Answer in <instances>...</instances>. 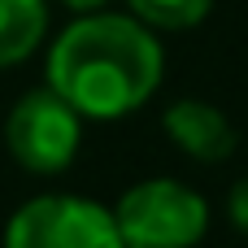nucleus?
<instances>
[{"label":"nucleus","instance_id":"obj_1","mask_svg":"<svg viewBox=\"0 0 248 248\" xmlns=\"http://www.w3.org/2000/svg\"><path fill=\"white\" fill-rule=\"evenodd\" d=\"M52 92L83 118H126L161 83V48L135 17H78L48 52Z\"/></svg>","mask_w":248,"mask_h":248},{"label":"nucleus","instance_id":"obj_2","mask_svg":"<svg viewBox=\"0 0 248 248\" xmlns=\"http://www.w3.org/2000/svg\"><path fill=\"white\" fill-rule=\"evenodd\" d=\"M113 222L122 248H192L205 235L209 205L174 179H148L118 201Z\"/></svg>","mask_w":248,"mask_h":248},{"label":"nucleus","instance_id":"obj_3","mask_svg":"<svg viewBox=\"0 0 248 248\" xmlns=\"http://www.w3.org/2000/svg\"><path fill=\"white\" fill-rule=\"evenodd\" d=\"M4 248H122L109 209L83 196H39L9 218Z\"/></svg>","mask_w":248,"mask_h":248},{"label":"nucleus","instance_id":"obj_4","mask_svg":"<svg viewBox=\"0 0 248 248\" xmlns=\"http://www.w3.org/2000/svg\"><path fill=\"white\" fill-rule=\"evenodd\" d=\"M4 140H9V153L17 166H26L35 174H57L78 153V109L52 87L26 92L9 113Z\"/></svg>","mask_w":248,"mask_h":248},{"label":"nucleus","instance_id":"obj_5","mask_svg":"<svg viewBox=\"0 0 248 248\" xmlns=\"http://www.w3.org/2000/svg\"><path fill=\"white\" fill-rule=\"evenodd\" d=\"M166 131L196 161H227L231 148H235V131H231L227 113L214 109V105H205V100H179V105H170Z\"/></svg>","mask_w":248,"mask_h":248},{"label":"nucleus","instance_id":"obj_6","mask_svg":"<svg viewBox=\"0 0 248 248\" xmlns=\"http://www.w3.org/2000/svg\"><path fill=\"white\" fill-rule=\"evenodd\" d=\"M48 31L44 0H0V70L26 61Z\"/></svg>","mask_w":248,"mask_h":248},{"label":"nucleus","instance_id":"obj_7","mask_svg":"<svg viewBox=\"0 0 248 248\" xmlns=\"http://www.w3.org/2000/svg\"><path fill=\"white\" fill-rule=\"evenodd\" d=\"M214 0H131L135 17L148 22V26H161V31H183V26H196L205 13H209Z\"/></svg>","mask_w":248,"mask_h":248},{"label":"nucleus","instance_id":"obj_8","mask_svg":"<svg viewBox=\"0 0 248 248\" xmlns=\"http://www.w3.org/2000/svg\"><path fill=\"white\" fill-rule=\"evenodd\" d=\"M227 214H231L235 231H244V235H248V179L231 187V201H227Z\"/></svg>","mask_w":248,"mask_h":248},{"label":"nucleus","instance_id":"obj_9","mask_svg":"<svg viewBox=\"0 0 248 248\" xmlns=\"http://www.w3.org/2000/svg\"><path fill=\"white\" fill-rule=\"evenodd\" d=\"M61 4H70V9H100L105 0H61Z\"/></svg>","mask_w":248,"mask_h":248}]
</instances>
